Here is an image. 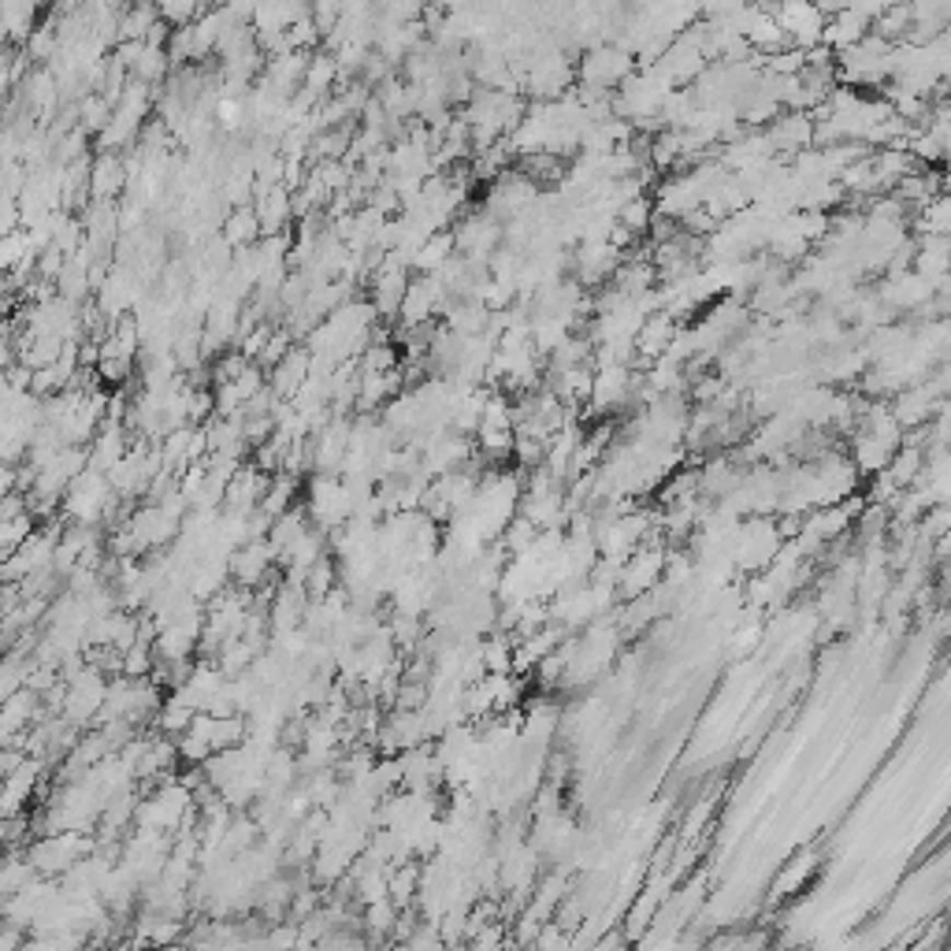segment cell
<instances>
[{
	"mask_svg": "<svg viewBox=\"0 0 951 951\" xmlns=\"http://www.w3.org/2000/svg\"><path fill=\"white\" fill-rule=\"evenodd\" d=\"M309 375H313V350L309 346H294L276 369H268V387L290 402L309 383Z\"/></svg>",
	"mask_w": 951,
	"mask_h": 951,
	"instance_id": "6da1fadb",
	"label": "cell"
},
{
	"mask_svg": "<svg viewBox=\"0 0 951 951\" xmlns=\"http://www.w3.org/2000/svg\"><path fill=\"white\" fill-rule=\"evenodd\" d=\"M870 31L884 37L889 45H907L915 42V31H918V8L911 4V0H896V4H889L884 12L873 15Z\"/></svg>",
	"mask_w": 951,
	"mask_h": 951,
	"instance_id": "7a4b0ae2",
	"label": "cell"
},
{
	"mask_svg": "<svg viewBox=\"0 0 951 951\" xmlns=\"http://www.w3.org/2000/svg\"><path fill=\"white\" fill-rule=\"evenodd\" d=\"M870 23H873L870 15L859 12V8H855V4H847V8H840V12L828 15V23H825V37H822V42H825L833 53H844V49H851V45H859L862 37L870 34Z\"/></svg>",
	"mask_w": 951,
	"mask_h": 951,
	"instance_id": "3957f363",
	"label": "cell"
},
{
	"mask_svg": "<svg viewBox=\"0 0 951 951\" xmlns=\"http://www.w3.org/2000/svg\"><path fill=\"white\" fill-rule=\"evenodd\" d=\"M127 164L124 156L116 153H97L93 156V172H90V197L93 201H116L127 186Z\"/></svg>",
	"mask_w": 951,
	"mask_h": 951,
	"instance_id": "277c9868",
	"label": "cell"
},
{
	"mask_svg": "<svg viewBox=\"0 0 951 951\" xmlns=\"http://www.w3.org/2000/svg\"><path fill=\"white\" fill-rule=\"evenodd\" d=\"M265 239V223H260V212L257 205H239V209L228 212L223 220V242L234 250H246V246H257Z\"/></svg>",
	"mask_w": 951,
	"mask_h": 951,
	"instance_id": "5b68a950",
	"label": "cell"
},
{
	"mask_svg": "<svg viewBox=\"0 0 951 951\" xmlns=\"http://www.w3.org/2000/svg\"><path fill=\"white\" fill-rule=\"evenodd\" d=\"M309 532V521H305V510H301V506H294V510H287L282 517H276V521H271V532H268V540H271V546H276L279 554H287L290 546H294L301 535Z\"/></svg>",
	"mask_w": 951,
	"mask_h": 951,
	"instance_id": "8992f818",
	"label": "cell"
},
{
	"mask_svg": "<svg viewBox=\"0 0 951 951\" xmlns=\"http://www.w3.org/2000/svg\"><path fill=\"white\" fill-rule=\"evenodd\" d=\"M37 521H42V517L26 510V513H19V517H8V521L0 524V540H4V558H12L19 546H26V543L34 540V532L42 529Z\"/></svg>",
	"mask_w": 951,
	"mask_h": 951,
	"instance_id": "52a82bcc",
	"label": "cell"
},
{
	"mask_svg": "<svg viewBox=\"0 0 951 951\" xmlns=\"http://www.w3.org/2000/svg\"><path fill=\"white\" fill-rule=\"evenodd\" d=\"M335 583H338V565L324 554V558L313 561L305 569V580H301V588H305L309 599H324V595H332V591H335Z\"/></svg>",
	"mask_w": 951,
	"mask_h": 951,
	"instance_id": "ba28073f",
	"label": "cell"
},
{
	"mask_svg": "<svg viewBox=\"0 0 951 951\" xmlns=\"http://www.w3.org/2000/svg\"><path fill=\"white\" fill-rule=\"evenodd\" d=\"M156 4H160V15L172 26H190L197 23V15L205 12V0H156Z\"/></svg>",
	"mask_w": 951,
	"mask_h": 951,
	"instance_id": "9c48e42d",
	"label": "cell"
}]
</instances>
